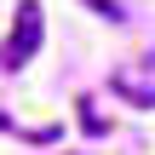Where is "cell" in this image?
<instances>
[{
	"mask_svg": "<svg viewBox=\"0 0 155 155\" xmlns=\"http://www.w3.org/2000/svg\"><path fill=\"white\" fill-rule=\"evenodd\" d=\"M109 92H115V98H127L132 109H155V81L144 75V69H132V63L109 69Z\"/></svg>",
	"mask_w": 155,
	"mask_h": 155,
	"instance_id": "7a4b0ae2",
	"label": "cell"
},
{
	"mask_svg": "<svg viewBox=\"0 0 155 155\" xmlns=\"http://www.w3.org/2000/svg\"><path fill=\"white\" fill-rule=\"evenodd\" d=\"M40 35H46V6L40 0H23L17 6V23H12V40L0 46V69H23L40 52Z\"/></svg>",
	"mask_w": 155,
	"mask_h": 155,
	"instance_id": "6da1fadb",
	"label": "cell"
},
{
	"mask_svg": "<svg viewBox=\"0 0 155 155\" xmlns=\"http://www.w3.org/2000/svg\"><path fill=\"white\" fill-rule=\"evenodd\" d=\"M81 127H86V132H104V115H98L92 98H81Z\"/></svg>",
	"mask_w": 155,
	"mask_h": 155,
	"instance_id": "3957f363",
	"label": "cell"
},
{
	"mask_svg": "<svg viewBox=\"0 0 155 155\" xmlns=\"http://www.w3.org/2000/svg\"><path fill=\"white\" fill-rule=\"evenodd\" d=\"M86 12H98V17H115V23L127 17V6H121V0H86Z\"/></svg>",
	"mask_w": 155,
	"mask_h": 155,
	"instance_id": "277c9868",
	"label": "cell"
}]
</instances>
